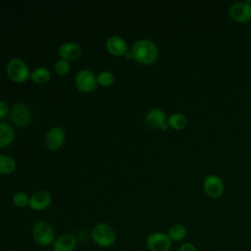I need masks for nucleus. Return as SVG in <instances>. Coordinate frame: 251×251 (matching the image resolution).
<instances>
[{
	"mask_svg": "<svg viewBox=\"0 0 251 251\" xmlns=\"http://www.w3.org/2000/svg\"><path fill=\"white\" fill-rule=\"evenodd\" d=\"M125 57L143 66H151L159 58V49L152 40L142 38L131 45Z\"/></svg>",
	"mask_w": 251,
	"mask_h": 251,
	"instance_id": "obj_1",
	"label": "nucleus"
},
{
	"mask_svg": "<svg viewBox=\"0 0 251 251\" xmlns=\"http://www.w3.org/2000/svg\"><path fill=\"white\" fill-rule=\"evenodd\" d=\"M91 239L99 247L109 248L111 247L117 239V233L112 225L106 222H101L96 225L91 229Z\"/></svg>",
	"mask_w": 251,
	"mask_h": 251,
	"instance_id": "obj_2",
	"label": "nucleus"
},
{
	"mask_svg": "<svg viewBox=\"0 0 251 251\" xmlns=\"http://www.w3.org/2000/svg\"><path fill=\"white\" fill-rule=\"evenodd\" d=\"M31 235L34 242L42 247L53 244L55 240V229L52 224L45 220L35 222L31 227Z\"/></svg>",
	"mask_w": 251,
	"mask_h": 251,
	"instance_id": "obj_3",
	"label": "nucleus"
},
{
	"mask_svg": "<svg viewBox=\"0 0 251 251\" xmlns=\"http://www.w3.org/2000/svg\"><path fill=\"white\" fill-rule=\"evenodd\" d=\"M6 74L15 83H24L30 77L27 64L20 58H12L6 65Z\"/></svg>",
	"mask_w": 251,
	"mask_h": 251,
	"instance_id": "obj_4",
	"label": "nucleus"
},
{
	"mask_svg": "<svg viewBox=\"0 0 251 251\" xmlns=\"http://www.w3.org/2000/svg\"><path fill=\"white\" fill-rule=\"evenodd\" d=\"M9 117L14 126L23 128L30 124L31 112L25 103L16 102L10 109Z\"/></svg>",
	"mask_w": 251,
	"mask_h": 251,
	"instance_id": "obj_5",
	"label": "nucleus"
},
{
	"mask_svg": "<svg viewBox=\"0 0 251 251\" xmlns=\"http://www.w3.org/2000/svg\"><path fill=\"white\" fill-rule=\"evenodd\" d=\"M75 85L82 93H90L98 85L97 75L88 69L79 70L75 76Z\"/></svg>",
	"mask_w": 251,
	"mask_h": 251,
	"instance_id": "obj_6",
	"label": "nucleus"
},
{
	"mask_svg": "<svg viewBox=\"0 0 251 251\" xmlns=\"http://www.w3.org/2000/svg\"><path fill=\"white\" fill-rule=\"evenodd\" d=\"M145 245L150 251H170L173 241L168 233L163 231H153L147 235Z\"/></svg>",
	"mask_w": 251,
	"mask_h": 251,
	"instance_id": "obj_7",
	"label": "nucleus"
},
{
	"mask_svg": "<svg viewBox=\"0 0 251 251\" xmlns=\"http://www.w3.org/2000/svg\"><path fill=\"white\" fill-rule=\"evenodd\" d=\"M167 116L166 113L160 108H152L150 109L144 118L145 125L155 130H167L169 128L167 124Z\"/></svg>",
	"mask_w": 251,
	"mask_h": 251,
	"instance_id": "obj_8",
	"label": "nucleus"
},
{
	"mask_svg": "<svg viewBox=\"0 0 251 251\" xmlns=\"http://www.w3.org/2000/svg\"><path fill=\"white\" fill-rule=\"evenodd\" d=\"M66 139V132L65 130L58 126H52L45 135V145L46 147L51 151H57L59 150Z\"/></svg>",
	"mask_w": 251,
	"mask_h": 251,
	"instance_id": "obj_9",
	"label": "nucleus"
},
{
	"mask_svg": "<svg viewBox=\"0 0 251 251\" xmlns=\"http://www.w3.org/2000/svg\"><path fill=\"white\" fill-rule=\"evenodd\" d=\"M203 189L207 196L213 199L220 198L224 193V182L217 175H209L203 181Z\"/></svg>",
	"mask_w": 251,
	"mask_h": 251,
	"instance_id": "obj_10",
	"label": "nucleus"
},
{
	"mask_svg": "<svg viewBox=\"0 0 251 251\" xmlns=\"http://www.w3.org/2000/svg\"><path fill=\"white\" fill-rule=\"evenodd\" d=\"M106 50L115 57L125 56L128 52V45L126 39L120 35H111L105 42Z\"/></svg>",
	"mask_w": 251,
	"mask_h": 251,
	"instance_id": "obj_11",
	"label": "nucleus"
},
{
	"mask_svg": "<svg viewBox=\"0 0 251 251\" xmlns=\"http://www.w3.org/2000/svg\"><path fill=\"white\" fill-rule=\"evenodd\" d=\"M52 203V196L46 190H37L29 196L28 207L35 212L44 211L50 207Z\"/></svg>",
	"mask_w": 251,
	"mask_h": 251,
	"instance_id": "obj_12",
	"label": "nucleus"
},
{
	"mask_svg": "<svg viewBox=\"0 0 251 251\" xmlns=\"http://www.w3.org/2000/svg\"><path fill=\"white\" fill-rule=\"evenodd\" d=\"M230 18L237 23H247L251 20V4L247 2H236L229 8Z\"/></svg>",
	"mask_w": 251,
	"mask_h": 251,
	"instance_id": "obj_13",
	"label": "nucleus"
},
{
	"mask_svg": "<svg viewBox=\"0 0 251 251\" xmlns=\"http://www.w3.org/2000/svg\"><path fill=\"white\" fill-rule=\"evenodd\" d=\"M82 49L80 45L74 41H68L60 45L58 49V55L60 59L66 60L68 62L78 59L81 56Z\"/></svg>",
	"mask_w": 251,
	"mask_h": 251,
	"instance_id": "obj_14",
	"label": "nucleus"
},
{
	"mask_svg": "<svg viewBox=\"0 0 251 251\" xmlns=\"http://www.w3.org/2000/svg\"><path fill=\"white\" fill-rule=\"evenodd\" d=\"M77 246V239L72 233H63L55 238L52 247L54 251H74Z\"/></svg>",
	"mask_w": 251,
	"mask_h": 251,
	"instance_id": "obj_15",
	"label": "nucleus"
},
{
	"mask_svg": "<svg viewBox=\"0 0 251 251\" xmlns=\"http://www.w3.org/2000/svg\"><path fill=\"white\" fill-rule=\"evenodd\" d=\"M15 139L14 127L6 122H0V149L6 148L12 144Z\"/></svg>",
	"mask_w": 251,
	"mask_h": 251,
	"instance_id": "obj_16",
	"label": "nucleus"
},
{
	"mask_svg": "<svg viewBox=\"0 0 251 251\" xmlns=\"http://www.w3.org/2000/svg\"><path fill=\"white\" fill-rule=\"evenodd\" d=\"M187 233V228L182 224H175L168 230V235L173 242L183 241L186 238Z\"/></svg>",
	"mask_w": 251,
	"mask_h": 251,
	"instance_id": "obj_17",
	"label": "nucleus"
},
{
	"mask_svg": "<svg viewBox=\"0 0 251 251\" xmlns=\"http://www.w3.org/2000/svg\"><path fill=\"white\" fill-rule=\"evenodd\" d=\"M34 83L37 84H44L48 82L51 78V72L49 69L45 67H38L34 69L30 73V77H29Z\"/></svg>",
	"mask_w": 251,
	"mask_h": 251,
	"instance_id": "obj_18",
	"label": "nucleus"
},
{
	"mask_svg": "<svg viewBox=\"0 0 251 251\" xmlns=\"http://www.w3.org/2000/svg\"><path fill=\"white\" fill-rule=\"evenodd\" d=\"M17 169V163L11 156L0 154V175L8 176L13 174Z\"/></svg>",
	"mask_w": 251,
	"mask_h": 251,
	"instance_id": "obj_19",
	"label": "nucleus"
},
{
	"mask_svg": "<svg viewBox=\"0 0 251 251\" xmlns=\"http://www.w3.org/2000/svg\"><path fill=\"white\" fill-rule=\"evenodd\" d=\"M187 123H188V120L186 116L181 113H175L167 119L168 126L176 130L183 129L187 126Z\"/></svg>",
	"mask_w": 251,
	"mask_h": 251,
	"instance_id": "obj_20",
	"label": "nucleus"
},
{
	"mask_svg": "<svg viewBox=\"0 0 251 251\" xmlns=\"http://www.w3.org/2000/svg\"><path fill=\"white\" fill-rule=\"evenodd\" d=\"M12 202L17 208H25L29 205V195L24 191H18L12 196Z\"/></svg>",
	"mask_w": 251,
	"mask_h": 251,
	"instance_id": "obj_21",
	"label": "nucleus"
},
{
	"mask_svg": "<svg viewBox=\"0 0 251 251\" xmlns=\"http://www.w3.org/2000/svg\"><path fill=\"white\" fill-rule=\"evenodd\" d=\"M115 81V75L110 71H102L97 75V82L100 86L108 87Z\"/></svg>",
	"mask_w": 251,
	"mask_h": 251,
	"instance_id": "obj_22",
	"label": "nucleus"
},
{
	"mask_svg": "<svg viewBox=\"0 0 251 251\" xmlns=\"http://www.w3.org/2000/svg\"><path fill=\"white\" fill-rule=\"evenodd\" d=\"M54 70H55L57 75H66L71 71L70 62H68L66 60H63V59H59L58 61H56L55 65H54Z\"/></svg>",
	"mask_w": 251,
	"mask_h": 251,
	"instance_id": "obj_23",
	"label": "nucleus"
},
{
	"mask_svg": "<svg viewBox=\"0 0 251 251\" xmlns=\"http://www.w3.org/2000/svg\"><path fill=\"white\" fill-rule=\"evenodd\" d=\"M10 114V107L6 101L0 100V121L6 119Z\"/></svg>",
	"mask_w": 251,
	"mask_h": 251,
	"instance_id": "obj_24",
	"label": "nucleus"
},
{
	"mask_svg": "<svg viewBox=\"0 0 251 251\" xmlns=\"http://www.w3.org/2000/svg\"><path fill=\"white\" fill-rule=\"evenodd\" d=\"M177 251H197L196 246L192 242H183L179 245Z\"/></svg>",
	"mask_w": 251,
	"mask_h": 251,
	"instance_id": "obj_25",
	"label": "nucleus"
},
{
	"mask_svg": "<svg viewBox=\"0 0 251 251\" xmlns=\"http://www.w3.org/2000/svg\"><path fill=\"white\" fill-rule=\"evenodd\" d=\"M50 251H54V250H53V249H52V250H50Z\"/></svg>",
	"mask_w": 251,
	"mask_h": 251,
	"instance_id": "obj_26",
	"label": "nucleus"
}]
</instances>
